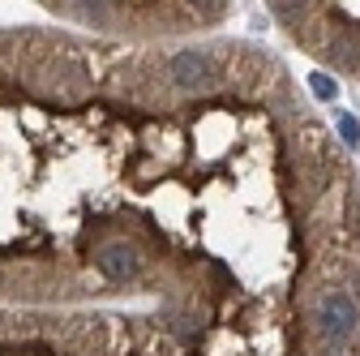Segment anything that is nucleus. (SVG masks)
Returning a JSON list of instances; mask_svg holds the SVG:
<instances>
[{
	"instance_id": "2",
	"label": "nucleus",
	"mask_w": 360,
	"mask_h": 356,
	"mask_svg": "<svg viewBox=\"0 0 360 356\" xmlns=\"http://www.w3.org/2000/svg\"><path fill=\"white\" fill-rule=\"evenodd\" d=\"M356 322H360L356 296H352L347 288H330L326 300H322V331H326L330 339H347V335L356 331Z\"/></svg>"
},
{
	"instance_id": "1",
	"label": "nucleus",
	"mask_w": 360,
	"mask_h": 356,
	"mask_svg": "<svg viewBox=\"0 0 360 356\" xmlns=\"http://www.w3.org/2000/svg\"><path fill=\"white\" fill-rule=\"evenodd\" d=\"M90 262H95V271H103L112 284H129V279H138V275H142V258H138V249H133L129 241L95 245Z\"/></svg>"
},
{
	"instance_id": "3",
	"label": "nucleus",
	"mask_w": 360,
	"mask_h": 356,
	"mask_svg": "<svg viewBox=\"0 0 360 356\" xmlns=\"http://www.w3.org/2000/svg\"><path fill=\"white\" fill-rule=\"evenodd\" d=\"M172 77L176 82H185V86H202L206 77H210V56L206 52H180V56H172Z\"/></svg>"
},
{
	"instance_id": "6",
	"label": "nucleus",
	"mask_w": 360,
	"mask_h": 356,
	"mask_svg": "<svg viewBox=\"0 0 360 356\" xmlns=\"http://www.w3.org/2000/svg\"><path fill=\"white\" fill-rule=\"evenodd\" d=\"M330 356H343V352H330Z\"/></svg>"
},
{
	"instance_id": "4",
	"label": "nucleus",
	"mask_w": 360,
	"mask_h": 356,
	"mask_svg": "<svg viewBox=\"0 0 360 356\" xmlns=\"http://www.w3.org/2000/svg\"><path fill=\"white\" fill-rule=\"evenodd\" d=\"M335 125H339V133H343V142H347V146H356V142H360V125H356V116H352V112H339V116H335Z\"/></svg>"
},
{
	"instance_id": "5",
	"label": "nucleus",
	"mask_w": 360,
	"mask_h": 356,
	"mask_svg": "<svg viewBox=\"0 0 360 356\" xmlns=\"http://www.w3.org/2000/svg\"><path fill=\"white\" fill-rule=\"evenodd\" d=\"M309 86H313V95H318V99H335V95H339L335 77H326V73H313V77H309Z\"/></svg>"
}]
</instances>
